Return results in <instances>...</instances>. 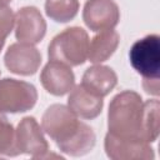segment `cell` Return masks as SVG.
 <instances>
[{"mask_svg": "<svg viewBox=\"0 0 160 160\" xmlns=\"http://www.w3.org/2000/svg\"><path fill=\"white\" fill-rule=\"evenodd\" d=\"M42 130L54 140L59 150L70 156H82L95 146V132L65 105L49 106L41 119Z\"/></svg>", "mask_w": 160, "mask_h": 160, "instance_id": "1", "label": "cell"}, {"mask_svg": "<svg viewBox=\"0 0 160 160\" xmlns=\"http://www.w3.org/2000/svg\"><path fill=\"white\" fill-rule=\"evenodd\" d=\"M108 129L118 138L148 142L144 131V101L138 92L124 90L112 98L108 112Z\"/></svg>", "mask_w": 160, "mask_h": 160, "instance_id": "2", "label": "cell"}, {"mask_svg": "<svg viewBox=\"0 0 160 160\" xmlns=\"http://www.w3.org/2000/svg\"><path fill=\"white\" fill-rule=\"evenodd\" d=\"M89 36L88 32L79 26L68 28L58 34L49 45V59L66 64L69 66H79L88 59Z\"/></svg>", "mask_w": 160, "mask_h": 160, "instance_id": "3", "label": "cell"}, {"mask_svg": "<svg viewBox=\"0 0 160 160\" xmlns=\"http://www.w3.org/2000/svg\"><path fill=\"white\" fill-rule=\"evenodd\" d=\"M38 100L36 88L16 79L0 80V114H18L32 109Z\"/></svg>", "mask_w": 160, "mask_h": 160, "instance_id": "4", "label": "cell"}, {"mask_svg": "<svg viewBox=\"0 0 160 160\" xmlns=\"http://www.w3.org/2000/svg\"><path fill=\"white\" fill-rule=\"evenodd\" d=\"M129 60L142 79H160V39L156 34L136 40L129 51Z\"/></svg>", "mask_w": 160, "mask_h": 160, "instance_id": "5", "label": "cell"}, {"mask_svg": "<svg viewBox=\"0 0 160 160\" xmlns=\"http://www.w3.org/2000/svg\"><path fill=\"white\" fill-rule=\"evenodd\" d=\"M41 130L35 118L26 116L21 119L15 130L19 155L26 154L32 159H45V155L49 152V145Z\"/></svg>", "mask_w": 160, "mask_h": 160, "instance_id": "6", "label": "cell"}, {"mask_svg": "<svg viewBox=\"0 0 160 160\" xmlns=\"http://www.w3.org/2000/svg\"><path fill=\"white\" fill-rule=\"evenodd\" d=\"M82 20L91 31L114 29L120 20V10L114 0H88L84 5Z\"/></svg>", "mask_w": 160, "mask_h": 160, "instance_id": "7", "label": "cell"}, {"mask_svg": "<svg viewBox=\"0 0 160 160\" xmlns=\"http://www.w3.org/2000/svg\"><path fill=\"white\" fill-rule=\"evenodd\" d=\"M15 36L19 42L35 45L46 32V22L35 6H24L15 14Z\"/></svg>", "mask_w": 160, "mask_h": 160, "instance_id": "8", "label": "cell"}, {"mask_svg": "<svg viewBox=\"0 0 160 160\" xmlns=\"http://www.w3.org/2000/svg\"><path fill=\"white\" fill-rule=\"evenodd\" d=\"M4 62L9 71L29 76L38 71L41 64V54L34 45L14 42L8 48Z\"/></svg>", "mask_w": 160, "mask_h": 160, "instance_id": "9", "label": "cell"}, {"mask_svg": "<svg viewBox=\"0 0 160 160\" xmlns=\"http://www.w3.org/2000/svg\"><path fill=\"white\" fill-rule=\"evenodd\" d=\"M104 148L106 155L112 160H149L154 159V149L149 142L118 138L106 134Z\"/></svg>", "mask_w": 160, "mask_h": 160, "instance_id": "10", "label": "cell"}, {"mask_svg": "<svg viewBox=\"0 0 160 160\" xmlns=\"http://www.w3.org/2000/svg\"><path fill=\"white\" fill-rule=\"evenodd\" d=\"M40 81L48 92L55 96H62L74 88L75 75L69 65L50 60L41 70Z\"/></svg>", "mask_w": 160, "mask_h": 160, "instance_id": "11", "label": "cell"}, {"mask_svg": "<svg viewBox=\"0 0 160 160\" xmlns=\"http://www.w3.org/2000/svg\"><path fill=\"white\" fill-rule=\"evenodd\" d=\"M102 98L88 91L81 84L70 90L68 98V108L81 119H95L102 110Z\"/></svg>", "mask_w": 160, "mask_h": 160, "instance_id": "12", "label": "cell"}, {"mask_svg": "<svg viewBox=\"0 0 160 160\" xmlns=\"http://www.w3.org/2000/svg\"><path fill=\"white\" fill-rule=\"evenodd\" d=\"M118 84V76L115 71L105 65H94L85 70L81 85L91 94L104 98Z\"/></svg>", "mask_w": 160, "mask_h": 160, "instance_id": "13", "label": "cell"}, {"mask_svg": "<svg viewBox=\"0 0 160 160\" xmlns=\"http://www.w3.org/2000/svg\"><path fill=\"white\" fill-rule=\"evenodd\" d=\"M91 41H89V50H88V59L92 64H101L106 61L116 50L120 36L112 29L98 31Z\"/></svg>", "mask_w": 160, "mask_h": 160, "instance_id": "14", "label": "cell"}, {"mask_svg": "<svg viewBox=\"0 0 160 160\" xmlns=\"http://www.w3.org/2000/svg\"><path fill=\"white\" fill-rule=\"evenodd\" d=\"M79 10L78 0H46L45 12L56 22H68L72 20Z\"/></svg>", "mask_w": 160, "mask_h": 160, "instance_id": "15", "label": "cell"}, {"mask_svg": "<svg viewBox=\"0 0 160 160\" xmlns=\"http://www.w3.org/2000/svg\"><path fill=\"white\" fill-rule=\"evenodd\" d=\"M144 131L148 142H154L159 136V100L144 102Z\"/></svg>", "mask_w": 160, "mask_h": 160, "instance_id": "16", "label": "cell"}, {"mask_svg": "<svg viewBox=\"0 0 160 160\" xmlns=\"http://www.w3.org/2000/svg\"><path fill=\"white\" fill-rule=\"evenodd\" d=\"M0 155L18 156L15 129L5 116L0 114Z\"/></svg>", "mask_w": 160, "mask_h": 160, "instance_id": "17", "label": "cell"}, {"mask_svg": "<svg viewBox=\"0 0 160 160\" xmlns=\"http://www.w3.org/2000/svg\"><path fill=\"white\" fill-rule=\"evenodd\" d=\"M15 24V14L8 4H0V51Z\"/></svg>", "mask_w": 160, "mask_h": 160, "instance_id": "18", "label": "cell"}, {"mask_svg": "<svg viewBox=\"0 0 160 160\" xmlns=\"http://www.w3.org/2000/svg\"><path fill=\"white\" fill-rule=\"evenodd\" d=\"M142 88L148 94L158 96L160 90L159 79H142Z\"/></svg>", "mask_w": 160, "mask_h": 160, "instance_id": "19", "label": "cell"}, {"mask_svg": "<svg viewBox=\"0 0 160 160\" xmlns=\"http://www.w3.org/2000/svg\"><path fill=\"white\" fill-rule=\"evenodd\" d=\"M11 0H0V4H9Z\"/></svg>", "mask_w": 160, "mask_h": 160, "instance_id": "20", "label": "cell"}]
</instances>
